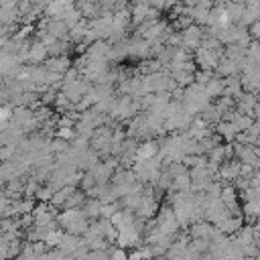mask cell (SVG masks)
<instances>
[{"label": "cell", "instance_id": "obj_1", "mask_svg": "<svg viewBox=\"0 0 260 260\" xmlns=\"http://www.w3.org/2000/svg\"><path fill=\"white\" fill-rule=\"evenodd\" d=\"M203 41V26L191 22L189 26L183 28L181 32V47H187V49H197Z\"/></svg>", "mask_w": 260, "mask_h": 260}, {"label": "cell", "instance_id": "obj_2", "mask_svg": "<svg viewBox=\"0 0 260 260\" xmlns=\"http://www.w3.org/2000/svg\"><path fill=\"white\" fill-rule=\"evenodd\" d=\"M28 57H30V61H43L47 57V45L41 41H35L28 47Z\"/></svg>", "mask_w": 260, "mask_h": 260}, {"label": "cell", "instance_id": "obj_3", "mask_svg": "<svg viewBox=\"0 0 260 260\" xmlns=\"http://www.w3.org/2000/svg\"><path fill=\"white\" fill-rule=\"evenodd\" d=\"M67 67H69V59H67L65 55H59V57H53V59L47 61V69L53 71V73H61V71H65Z\"/></svg>", "mask_w": 260, "mask_h": 260}, {"label": "cell", "instance_id": "obj_4", "mask_svg": "<svg viewBox=\"0 0 260 260\" xmlns=\"http://www.w3.org/2000/svg\"><path fill=\"white\" fill-rule=\"evenodd\" d=\"M154 154H156V144H154V142H144V144L138 146V150H136L138 160H150Z\"/></svg>", "mask_w": 260, "mask_h": 260}, {"label": "cell", "instance_id": "obj_5", "mask_svg": "<svg viewBox=\"0 0 260 260\" xmlns=\"http://www.w3.org/2000/svg\"><path fill=\"white\" fill-rule=\"evenodd\" d=\"M219 132H221V136H225V138H234L238 130H236V126H234L232 122H230V124L221 122V124H219Z\"/></svg>", "mask_w": 260, "mask_h": 260}, {"label": "cell", "instance_id": "obj_6", "mask_svg": "<svg viewBox=\"0 0 260 260\" xmlns=\"http://www.w3.org/2000/svg\"><path fill=\"white\" fill-rule=\"evenodd\" d=\"M59 136H61V138H71V136H73V132H71L69 128H65V126H63V128L59 130Z\"/></svg>", "mask_w": 260, "mask_h": 260}, {"label": "cell", "instance_id": "obj_7", "mask_svg": "<svg viewBox=\"0 0 260 260\" xmlns=\"http://www.w3.org/2000/svg\"><path fill=\"white\" fill-rule=\"evenodd\" d=\"M8 118H10L8 108H0V122H4V120H8Z\"/></svg>", "mask_w": 260, "mask_h": 260}, {"label": "cell", "instance_id": "obj_8", "mask_svg": "<svg viewBox=\"0 0 260 260\" xmlns=\"http://www.w3.org/2000/svg\"><path fill=\"white\" fill-rule=\"evenodd\" d=\"M244 6H256L258 4V0H240Z\"/></svg>", "mask_w": 260, "mask_h": 260}, {"label": "cell", "instance_id": "obj_9", "mask_svg": "<svg viewBox=\"0 0 260 260\" xmlns=\"http://www.w3.org/2000/svg\"><path fill=\"white\" fill-rule=\"evenodd\" d=\"M14 2H16V4H18V2H22V0H14Z\"/></svg>", "mask_w": 260, "mask_h": 260}]
</instances>
